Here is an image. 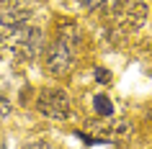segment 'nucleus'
I'll use <instances>...</instances> for the list:
<instances>
[{
    "label": "nucleus",
    "instance_id": "nucleus-5",
    "mask_svg": "<svg viewBox=\"0 0 152 149\" xmlns=\"http://www.w3.org/2000/svg\"><path fill=\"white\" fill-rule=\"evenodd\" d=\"M28 21V0H0V23L23 26Z\"/></svg>",
    "mask_w": 152,
    "mask_h": 149
},
{
    "label": "nucleus",
    "instance_id": "nucleus-4",
    "mask_svg": "<svg viewBox=\"0 0 152 149\" xmlns=\"http://www.w3.org/2000/svg\"><path fill=\"white\" fill-rule=\"evenodd\" d=\"M44 67H47L49 75L54 77H62L64 72L72 67V41L59 36L57 41H52L47 49V59H44Z\"/></svg>",
    "mask_w": 152,
    "mask_h": 149
},
{
    "label": "nucleus",
    "instance_id": "nucleus-2",
    "mask_svg": "<svg viewBox=\"0 0 152 149\" xmlns=\"http://www.w3.org/2000/svg\"><path fill=\"white\" fill-rule=\"evenodd\" d=\"M111 16L121 31H137L147 21V5L144 0H113Z\"/></svg>",
    "mask_w": 152,
    "mask_h": 149
},
{
    "label": "nucleus",
    "instance_id": "nucleus-8",
    "mask_svg": "<svg viewBox=\"0 0 152 149\" xmlns=\"http://www.w3.org/2000/svg\"><path fill=\"white\" fill-rule=\"evenodd\" d=\"M93 75H96V80L101 82V85H108V82H111V72L103 70V67H96V70H93Z\"/></svg>",
    "mask_w": 152,
    "mask_h": 149
},
{
    "label": "nucleus",
    "instance_id": "nucleus-3",
    "mask_svg": "<svg viewBox=\"0 0 152 149\" xmlns=\"http://www.w3.org/2000/svg\"><path fill=\"white\" fill-rule=\"evenodd\" d=\"M36 108L47 118L67 121L72 113V100H70V95L64 90H59V87H44L39 93V98H36Z\"/></svg>",
    "mask_w": 152,
    "mask_h": 149
},
{
    "label": "nucleus",
    "instance_id": "nucleus-10",
    "mask_svg": "<svg viewBox=\"0 0 152 149\" xmlns=\"http://www.w3.org/2000/svg\"><path fill=\"white\" fill-rule=\"evenodd\" d=\"M23 149H54V147L47 144V141H34V144H26Z\"/></svg>",
    "mask_w": 152,
    "mask_h": 149
},
{
    "label": "nucleus",
    "instance_id": "nucleus-6",
    "mask_svg": "<svg viewBox=\"0 0 152 149\" xmlns=\"http://www.w3.org/2000/svg\"><path fill=\"white\" fill-rule=\"evenodd\" d=\"M93 110H96L98 116H113V105H111V100L106 98V95H96L93 98Z\"/></svg>",
    "mask_w": 152,
    "mask_h": 149
},
{
    "label": "nucleus",
    "instance_id": "nucleus-9",
    "mask_svg": "<svg viewBox=\"0 0 152 149\" xmlns=\"http://www.w3.org/2000/svg\"><path fill=\"white\" fill-rule=\"evenodd\" d=\"M10 113H13V105H10L5 98H0V121H5Z\"/></svg>",
    "mask_w": 152,
    "mask_h": 149
},
{
    "label": "nucleus",
    "instance_id": "nucleus-7",
    "mask_svg": "<svg viewBox=\"0 0 152 149\" xmlns=\"http://www.w3.org/2000/svg\"><path fill=\"white\" fill-rule=\"evenodd\" d=\"M80 3V8H85V10H101L106 5V0H77Z\"/></svg>",
    "mask_w": 152,
    "mask_h": 149
},
{
    "label": "nucleus",
    "instance_id": "nucleus-1",
    "mask_svg": "<svg viewBox=\"0 0 152 149\" xmlns=\"http://www.w3.org/2000/svg\"><path fill=\"white\" fill-rule=\"evenodd\" d=\"M41 52V31L36 26H13L0 36V54L13 62H31Z\"/></svg>",
    "mask_w": 152,
    "mask_h": 149
}]
</instances>
